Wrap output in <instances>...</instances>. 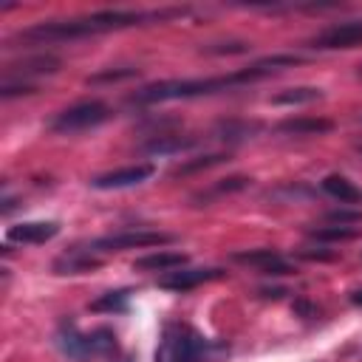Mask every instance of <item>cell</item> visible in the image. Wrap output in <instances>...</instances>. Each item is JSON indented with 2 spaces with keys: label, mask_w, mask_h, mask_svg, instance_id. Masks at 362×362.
<instances>
[{
  "label": "cell",
  "mask_w": 362,
  "mask_h": 362,
  "mask_svg": "<svg viewBox=\"0 0 362 362\" xmlns=\"http://www.w3.org/2000/svg\"><path fill=\"white\" fill-rule=\"evenodd\" d=\"M133 76H139V68H105L99 74H90L85 82L102 85V82H122V79H133Z\"/></svg>",
  "instance_id": "cell-23"
},
{
  "label": "cell",
  "mask_w": 362,
  "mask_h": 362,
  "mask_svg": "<svg viewBox=\"0 0 362 362\" xmlns=\"http://www.w3.org/2000/svg\"><path fill=\"white\" fill-rule=\"evenodd\" d=\"M356 74H359V76H362V65H359V71H356Z\"/></svg>",
  "instance_id": "cell-34"
},
{
  "label": "cell",
  "mask_w": 362,
  "mask_h": 362,
  "mask_svg": "<svg viewBox=\"0 0 362 362\" xmlns=\"http://www.w3.org/2000/svg\"><path fill=\"white\" fill-rule=\"evenodd\" d=\"M263 124L260 122H246V119H226V122H218L215 127V136L223 139V141H240V139H252L255 133H260Z\"/></svg>",
  "instance_id": "cell-17"
},
{
  "label": "cell",
  "mask_w": 362,
  "mask_h": 362,
  "mask_svg": "<svg viewBox=\"0 0 362 362\" xmlns=\"http://www.w3.org/2000/svg\"><path fill=\"white\" fill-rule=\"evenodd\" d=\"M308 235L320 243H339V240H354L356 238V229L351 226H320V229H308Z\"/></svg>",
  "instance_id": "cell-21"
},
{
  "label": "cell",
  "mask_w": 362,
  "mask_h": 362,
  "mask_svg": "<svg viewBox=\"0 0 362 362\" xmlns=\"http://www.w3.org/2000/svg\"><path fill=\"white\" fill-rule=\"evenodd\" d=\"M249 184H252V178H243V175H232V178H223L221 184H215L209 195H223V192H238V189H246ZM209 195H206V198H209ZM206 198H204V201H206Z\"/></svg>",
  "instance_id": "cell-25"
},
{
  "label": "cell",
  "mask_w": 362,
  "mask_h": 362,
  "mask_svg": "<svg viewBox=\"0 0 362 362\" xmlns=\"http://www.w3.org/2000/svg\"><path fill=\"white\" fill-rule=\"evenodd\" d=\"M127 303H130V291H127V288H122V291H107V294H102L99 300L90 303V311H124Z\"/></svg>",
  "instance_id": "cell-22"
},
{
  "label": "cell",
  "mask_w": 362,
  "mask_h": 362,
  "mask_svg": "<svg viewBox=\"0 0 362 362\" xmlns=\"http://www.w3.org/2000/svg\"><path fill=\"white\" fill-rule=\"evenodd\" d=\"M99 266H102L99 257H93L90 252H79V249H74V252H68V255L54 260V272L57 274H85V272H93Z\"/></svg>",
  "instance_id": "cell-14"
},
{
  "label": "cell",
  "mask_w": 362,
  "mask_h": 362,
  "mask_svg": "<svg viewBox=\"0 0 362 362\" xmlns=\"http://www.w3.org/2000/svg\"><path fill=\"white\" fill-rule=\"evenodd\" d=\"M359 119H362V116H359Z\"/></svg>",
  "instance_id": "cell-35"
},
{
  "label": "cell",
  "mask_w": 362,
  "mask_h": 362,
  "mask_svg": "<svg viewBox=\"0 0 362 362\" xmlns=\"http://www.w3.org/2000/svg\"><path fill=\"white\" fill-rule=\"evenodd\" d=\"M223 161H229V153H206V156H198V158H189V161H184V164H178V167H173V178H178V175H192V173H204V170H209V167H218V164H223Z\"/></svg>",
  "instance_id": "cell-19"
},
{
  "label": "cell",
  "mask_w": 362,
  "mask_h": 362,
  "mask_svg": "<svg viewBox=\"0 0 362 362\" xmlns=\"http://www.w3.org/2000/svg\"><path fill=\"white\" fill-rule=\"evenodd\" d=\"M156 173L153 164H130V167H119L110 173H102L90 181V187L96 189H124V187H136L141 181H147Z\"/></svg>",
  "instance_id": "cell-7"
},
{
  "label": "cell",
  "mask_w": 362,
  "mask_h": 362,
  "mask_svg": "<svg viewBox=\"0 0 362 362\" xmlns=\"http://www.w3.org/2000/svg\"><path fill=\"white\" fill-rule=\"evenodd\" d=\"M294 311L303 314V317H317V305L308 303V300H297V303H294Z\"/></svg>",
  "instance_id": "cell-29"
},
{
  "label": "cell",
  "mask_w": 362,
  "mask_h": 362,
  "mask_svg": "<svg viewBox=\"0 0 362 362\" xmlns=\"http://www.w3.org/2000/svg\"><path fill=\"white\" fill-rule=\"evenodd\" d=\"M325 218L331 223H337V226H351V223H359L362 221V209H331Z\"/></svg>",
  "instance_id": "cell-27"
},
{
  "label": "cell",
  "mask_w": 362,
  "mask_h": 362,
  "mask_svg": "<svg viewBox=\"0 0 362 362\" xmlns=\"http://www.w3.org/2000/svg\"><path fill=\"white\" fill-rule=\"evenodd\" d=\"M59 223L57 221H28V223H17L8 226V240L11 243H45L51 238H57Z\"/></svg>",
  "instance_id": "cell-11"
},
{
  "label": "cell",
  "mask_w": 362,
  "mask_h": 362,
  "mask_svg": "<svg viewBox=\"0 0 362 362\" xmlns=\"http://www.w3.org/2000/svg\"><path fill=\"white\" fill-rule=\"evenodd\" d=\"M195 139L192 136H175V133H156L141 144V153L147 156H164V153H181L187 147H192Z\"/></svg>",
  "instance_id": "cell-13"
},
{
  "label": "cell",
  "mask_w": 362,
  "mask_h": 362,
  "mask_svg": "<svg viewBox=\"0 0 362 362\" xmlns=\"http://www.w3.org/2000/svg\"><path fill=\"white\" fill-rule=\"evenodd\" d=\"M331 130H334V122L325 116H294L277 124V133H288V136H320Z\"/></svg>",
  "instance_id": "cell-12"
},
{
  "label": "cell",
  "mask_w": 362,
  "mask_h": 362,
  "mask_svg": "<svg viewBox=\"0 0 362 362\" xmlns=\"http://www.w3.org/2000/svg\"><path fill=\"white\" fill-rule=\"evenodd\" d=\"M260 294H263V297H274V300H277V297H283V294H286V288H260Z\"/></svg>",
  "instance_id": "cell-31"
},
{
  "label": "cell",
  "mask_w": 362,
  "mask_h": 362,
  "mask_svg": "<svg viewBox=\"0 0 362 362\" xmlns=\"http://www.w3.org/2000/svg\"><path fill=\"white\" fill-rule=\"evenodd\" d=\"M37 93V85L31 82H3L0 85V96L3 99H11V96H31Z\"/></svg>",
  "instance_id": "cell-26"
},
{
  "label": "cell",
  "mask_w": 362,
  "mask_h": 362,
  "mask_svg": "<svg viewBox=\"0 0 362 362\" xmlns=\"http://www.w3.org/2000/svg\"><path fill=\"white\" fill-rule=\"evenodd\" d=\"M221 277H223V269H181V272H167L164 277H158V286L170 291H189L201 283L221 280Z\"/></svg>",
  "instance_id": "cell-9"
},
{
  "label": "cell",
  "mask_w": 362,
  "mask_h": 362,
  "mask_svg": "<svg viewBox=\"0 0 362 362\" xmlns=\"http://www.w3.org/2000/svg\"><path fill=\"white\" fill-rule=\"evenodd\" d=\"M175 235L170 232H150V229H124V232H113L105 238H96L90 249L99 252H122V249H147V246H167L173 243Z\"/></svg>",
  "instance_id": "cell-6"
},
{
  "label": "cell",
  "mask_w": 362,
  "mask_h": 362,
  "mask_svg": "<svg viewBox=\"0 0 362 362\" xmlns=\"http://www.w3.org/2000/svg\"><path fill=\"white\" fill-rule=\"evenodd\" d=\"M362 42V20L339 23L311 40V48H354Z\"/></svg>",
  "instance_id": "cell-8"
},
{
  "label": "cell",
  "mask_w": 362,
  "mask_h": 362,
  "mask_svg": "<svg viewBox=\"0 0 362 362\" xmlns=\"http://www.w3.org/2000/svg\"><path fill=\"white\" fill-rule=\"evenodd\" d=\"M206 348H209V342L195 328L170 322L164 328V339L156 354V362H198L206 354Z\"/></svg>",
  "instance_id": "cell-3"
},
{
  "label": "cell",
  "mask_w": 362,
  "mask_h": 362,
  "mask_svg": "<svg viewBox=\"0 0 362 362\" xmlns=\"http://www.w3.org/2000/svg\"><path fill=\"white\" fill-rule=\"evenodd\" d=\"M204 51L206 54H243V51H249V45L246 42H221V45H206Z\"/></svg>",
  "instance_id": "cell-28"
},
{
  "label": "cell",
  "mask_w": 362,
  "mask_h": 362,
  "mask_svg": "<svg viewBox=\"0 0 362 362\" xmlns=\"http://www.w3.org/2000/svg\"><path fill=\"white\" fill-rule=\"evenodd\" d=\"M351 303H354V305H362V288H359V291H354V294H351Z\"/></svg>",
  "instance_id": "cell-32"
},
{
  "label": "cell",
  "mask_w": 362,
  "mask_h": 362,
  "mask_svg": "<svg viewBox=\"0 0 362 362\" xmlns=\"http://www.w3.org/2000/svg\"><path fill=\"white\" fill-rule=\"evenodd\" d=\"M322 90L320 88H288L280 90L277 96H272V105H308V102H320Z\"/></svg>",
  "instance_id": "cell-20"
},
{
  "label": "cell",
  "mask_w": 362,
  "mask_h": 362,
  "mask_svg": "<svg viewBox=\"0 0 362 362\" xmlns=\"http://www.w3.org/2000/svg\"><path fill=\"white\" fill-rule=\"evenodd\" d=\"M57 348L65 356L85 362V359L107 356L110 351H116V334L110 328H96L90 334H82V331H76L74 322H62L57 331Z\"/></svg>",
  "instance_id": "cell-2"
},
{
  "label": "cell",
  "mask_w": 362,
  "mask_h": 362,
  "mask_svg": "<svg viewBox=\"0 0 362 362\" xmlns=\"http://www.w3.org/2000/svg\"><path fill=\"white\" fill-rule=\"evenodd\" d=\"M107 116H110V107L105 102L88 99V102H79V105L57 113L51 122V130L54 133H79V130H90V127L102 124Z\"/></svg>",
  "instance_id": "cell-5"
},
{
  "label": "cell",
  "mask_w": 362,
  "mask_h": 362,
  "mask_svg": "<svg viewBox=\"0 0 362 362\" xmlns=\"http://www.w3.org/2000/svg\"><path fill=\"white\" fill-rule=\"evenodd\" d=\"M263 76H269V74L252 65V68L223 74V76H209V79H170V82H156V85H147V88L136 90L130 96V102L153 105V102H167V99H192V96L218 93V90L235 88V85H246V82H255V79H263Z\"/></svg>",
  "instance_id": "cell-1"
},
{
  "label": "cell",
  "mask_w": 362,
  "mask_h": 362,
  "mask_svg": "<svg viewBox=\"0 0 362 362\" xmlns=\"http://www.w3.org/2000/svg\"><path fill=\"white\" fill-rule=\"evenodd\" d=\"M322 189L331 198H337L339 204H359L362 201V189L354 181H348L345 175H325L322 178Z\"/></svg>",
  "instance_id": "cell-16"
},
{
  "label": "cell",
  "mask_w": 362,
  "mask_h": 362,
  "mask_svg": "<svg viewBox=\"0 0 362 362\" xmlns=\"http://www.w3.org/2000/svg\"><path fill=\"white\" fill-rule=\"evenodd\" d=\"M303 59L297 57V54H274V57H266V59H260V62H255V68H260V71H266V74H274V71H280V68H291V65H300Z\"/></svg>",
  "instance_id": "cell-24"
},
{
  "label": "cell",
  "mask_w": 362,
  "mask_h": 362,
  "mask_svg": "<svg viewBox=\"0 0 362 362\" xmlns=\"http://www.w3.org/2000/svg\"><path fill=\"white\" fill-rule=\"evenodd\" d=\"M303 257H308V260H317V257L320 260H331L334 255H328V252H303Z\"/></svg>",
  "instance_id": "cell-30"
},
{
  "label": "cell",
  "mask_w": 362,
  "mask_h": 362,
  "mask_svg": "<svg viewBox=\"0 0 362 362\" xmlns=\"http://www.w3.org/2000/svg\"><path fill=\"white\" fill-rule=\"evenodd\" d=\"M356 153H359V156H362V144H356Z\"/></svg>",
  "instance_id": "cell-33"
},
{
  "label": "cell",
  "mask_w": 362,
  "mask_h": 362,
  "mask_svg": "<svg viewBox=\"0 0 362 362\" xmlns=\"http://www.w3.org/2000/svg\"><path fill=\"white\" fill-rule=\"evenodd\" d=\"M187 263V255L184 252H153V255H144L133 263V269L139 272H170V269H181Z\"/></svg>",
  "instance_id": "cell-15"
},
{
  "label": "cell",
  "mask_w": 362,
  "mask_h": 362,
  "mask_svg": "<svg viewBox=\"0 0 362 362\" xmlns=\"http://www.w3.org/2000/svg\"><path fill=\"white\" fill-rule=\"evenodd\" d=\"M62 68V59L57 54H34V57H23L20 62H11L6 68V79L11 76H40V74H57Z\"/></svg>",
  "instance_id": "cell-10"
},
{
  "label": "cell",
  "mask_w": 362,
  "mask_h": 362,
  "mask_svg": "<svg viewBox=\"0 0 362 362\" xmlns=\"http://www.w3.org/2000/svg\"><path fill=\"white\" fill-rule=\"evenodd\" d=\"M232 260L243 263V266H255L257 272H263L266 266L283 260V255L277 249H243V252H232Z\"/></svg>",
  "instance_id": "cell-18"
},
{
  "label": "cell",
  "mask_w": 362,
  "mask_h": 362,
  "mask_svg": "<svg viewBox=\"0 0 362 362\" xmlns=\"http://www.w3.org/2000/svg\"><path fill=\"white\" fill-rule=\"evenodd\" d=\"M99 34V28L90 23V17H79V20H51V23H37L31 28H23L17 34V40L25 42H62V40H82Z\"/></svg>",
  "instance_id": "cell-4"
}]
</instances>
